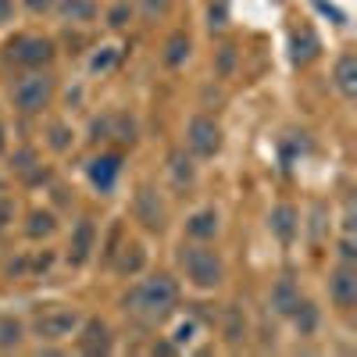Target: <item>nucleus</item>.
<instances>
[{"label": "nucleus", "mask_w": 357, "mask_h": 357, "mask_svg": "<svg viewBox=\"0 0 357 357\" xmlns=\"http://www.w3.org/2000/svg\"><path fill=\"white\" fill-rule=\"evenodd\" d=\"M175 304H178V286L165 272H154L151 279L136 282L122 296V311L132 314L139 325H146V329H158L165 318H172L175 314Z\"/></svg>", "instance_id": "obj_1"}, {"label": "nucleus", "mask_w": 357, "mask_h": 357, "mask_svg": "<svg viewBox=\"0 0 357 357\" xmlns=\"http://www.w3.org/2000/svg\"><path fill=\"white\" fill-rule=\"evenodd\" d=\"M178 261H183L186 279H190L197 289H218V286H222V279H225V264H222L218 250H211V247L190 243V247H183Z\"/></svg>", "instance_id": "obj_2"}, {"label": "nucleus", "mask_w": 357, "mask_h": 357, "mask_svg": "<svg viewBox=\"0 0 357 357\" xmlns=\"http://www.w3.org/2000/svg\"><path fill=\"white\" fill-rule=\"evenodd\" d=\"M11 97H15V107L22 114H40L50 104V97H54V79L47 72H29V75H22L15 82Z\"/></svg>", "instance_id": "obj_3"}, {"label": "nucleus", "mask_w": 357, "mask_h": 357, "mask_svg": "<svg viewBox=\"0 0 357 357\" xmlns=\"http://www.w3.org/2000/svg\"><path fill=\"white\" fill-rule=\"evenodd\" d=\"M8 54H11V61H18L25 68H43L54 61L57 43L50 36H15L8 43Z\"/></svg>", "instance_id": "obj_4"}, {"label": "nucleus", "mask_w": 357, "mask_h": 357, "mask_svg": "<svg viewBox=\"0 0 357 357\" xmlns=\"http://www.w3.org/2000/svg\"><path fill=\"white\" fill-rule=\"evenodd\" d=\"M186 146H190L193 158H215L222 151V129H218L215 118H207V114L190 118V126H186Z\"/></svg>", "instance_id": "obj_5"}, {"label": "nucleus", "mask_w": 357, "mask_h": 357, "mask_svg": "<svg viewBox=\"0 0 357 357\" xmlns=\"http://www.w3.org/2000/svg\"><path fill=\"white\" fill-rule=\"evenodd\" d=\"M79 325H82V314L79 311H72V307H50V311L36 314L33 333L40 340H68V336H75Z\"/></svg>", "instance_id": "obj_6"}, {"label": "nucleus", "mask_w": 357, "mask_h": 357, "mask_svg": "<svg viewBox=\"0 0 357 357\" xmlns=\"http://www.w3.org/2000/svg\"><path fill=\"white\" fill-rule=\"evenodd\" d=\"M132 215H136V222H139L146 232H165L168 211H165V204H161V197H158V190H154V186H146V183H143V186L136 190Z\"/></svg>", "instance_id": "obj_7"}, {"label": "nucleus", "mask_w": 357, "mask_h": 357, "mask_svg": "<svg viewBox=\"0 0 357 357\" xmlns=\"http://www.w3.org/2000/svg\"><path fill=\"white\" fill-rule=\"evenodd\" d=\"M329 296L340 311H350L357 307V264H347L340 261L329 275Z\"/></svg>", "instance_id": "obj_8"}, {"label": "nucleus", "mask_w": 357, "mask_h": 357, "mask_svg": "<svg viewBox=\"0 0 357 357\" xmlns=\"http://www.w3.org/2000/svg\"><path fill=\"white\" fill-rule=\"evenodd\" d=\"M75 343L82 354L89 357H100V354H111V329H107V321L104 318H86L79 329H75Z\"/></svg>", "instance_id": "obj_9"}, {"label": "nucleus", "mask_w": 357, "mask_h": 357, "mask_svg": "<svg viewBox=\"0 0 357 357\" xmlns=\"http://www.w3.org/2000/svg\"><path fill=\"white\" fill-rule=\"evenodd\" d=\"M118 175H122V154H97L89 161V183L97 193H111Z\"/></svg>", "instance_id": "obj_10"}, {"label": "nucleus", "mask_w": 357, "mask_h": 357, "mask_svg": "<svg viewBox=\"0 0 357 357\" xmlns=\"http://www.w3.org/2000/svg\"><path fill=\"white\" fill-rule=\"evenodd\" d=\"M318 54H321V40H318L314 29H311V25L293 29V36H289V57H293V65L307 68Z\"/></svg>", "instance_id": "obj_11"}, {"label": "nucleus", "mask_w": 357, "mask_h": 357, "mask_svg": "<svg viewBox=\"0 0 357 357\" xmlns=\"http://www.w3.org/2000/svg\"><path fill=\"white\" fill-rule=\"evenodd\" d=\"M333 82H336V89H340L343 100H357V54H354V50H343V54L336 57Z\"/></svg>", "instance_id": "obj_12"}, {"label": "nucleus", "mask_w": 357, "mask_h": 357, "mask_svg": "<svg viewBox=\"0 0 357 357\" xmlns=\"http://www.w3.org/2000/svg\"><path fill=\"white\" fill-rule=\"evenodd\" d=\"M268 229L275 232L279 243H293L296 229H301V215H296V207L293 204H279L275 211L268 215Z\"/></svg>", "instance_id": "obj_13"}, {"label": "nucleus", "mask_w": 357, "mask_h": 357, "mask_svg": "<svg viewBox=\"0 0 357 357\" xmlns=\"http://www.w3.org/2000/svg\"><path fill=\"white\" fill-rule=\"evenodd\" d=\"M93 243H97V225L89 222V218H82V222L75 225V232H72L68 261H72V264H86V261H89V250H93Z\"/></svg>", "instance_id": "obj_14"}, {"label": "nucleus", "mask_w": 357, "mask_h": 357, "mask_svg": "<svg viewBox=\"0 0 357 357\" xmlns=\"http://www.w3.org/2000/svg\"><path fill=\"white\" fill-rule=\"evenodd\" d=\"M186 236L197 240V243L215 240V236H218V211H215V207H200V211H193L186 218Z\"/></svg>", "instance_id": "obj_15"}, {"label": "nucleus", "mask_w": 357, "mask_h": 357, "mask_svg": "<svg viewBox=\"0 0 357 357\" xmlns=\"http://www.w3.org/2000/svg\"><path fill=\"white\" fill-rule=\"evenodd\" d=\"M11 172L18 178H25V183H40V178H47V172L40 165V154L33 151V146H18V151L11 154Z\"/></svg>", "instance_id": "obj_16"}, {"label": "nucleus", "mask_w": 357, "mask_h": 357, "mask_svg": "<svg viewBox=\"0 0 357 357\" xmlns=\"http://www.w3.org/2000/svg\"><path fill=\"white\" fill-rule=\"evenodd\" d=\"M57 18L68 22V25H89L97 18V0H57Z\"/></svg>", "instance_id": "obj_17"}, {"label": "nucleus", "mask_w": 357, "mask_h": 357, "mask_svg": "<svg viewBox=\"0 0 357 357\" xmlns=\"http://www.w3.org/2000/svg\"><path fill=\"white\" fill-rule=\"evenodd\" d=\"M296 304H301V289H296V282H293L289 275H282V279L272 286V311L282 314V318H289Z\"/></svg>", "instance_id": "obj_18"}, {"label": "nucleus", "mask_w": 357, "mask_h": 357, "mask_svg": "<svg viewBox=\"0 0 357 357\" xmlns=\"http://www.w3.org/2000/svg\"><path fill=\"white\" fill-rule=\"evenodd\" d=\"M143 264H146L143 243H126L122 250H114V272H118V275L132 279L136 272H143Z\"/></svg>", "instance_id": "obj_19"}, {"label": "nucleus", "mask_w": 357, "mask_h": 357, "mask_svg": "<svg viewBox=\"0 0 357 357\" xmlns=\"http://www.w3.org/2000/svg\"><path fill=\"white\" fill-rule=\"evenodd\" d=\"M168 172H172L175 190H190V186H193V178H197L193 158H190L186 151H172V154H168Z\"/></svg>", "instance_id": "obj_20"}, {"label": "nucleus", "mask_w": 357, "mask_h": 357, "mask_svg": "<svg viewBox=\"0 0 357 357\" xmlns=\"http://www.w3.org/2000/svg\"><path fill=\"white\" fill-rule=\"evenodd\" d=\"M190 50H193V43H190V33H186V29H175V33L165 40V65H168V68L186 65Z\"/></svg>", "instance_id": "obj_21"}, {"label": "nucleus", "mask_w": 357, "mask_h": 357, "mask_svg": "<svg viewBox=\"0 0 357 357\" xmlns=\"http://www.w3.org/2000/svg\"><path fill=\"white\" fill-rule=\"evenodd\" d=\"M222 333H225L229 347H240V343L247 340V318H243V311L236 307V304H229V311H225V325H222Z\"/></svg>", "instance_id": "obj_22"}, {"label": "nucleus", "mask_w": 357, "mask_h": 357, "mask_svg": "<svg viewBox=\"0 0 357 357\" xmlns=\"http://www.w3.org/2000/svg\"><path fill=\"white\" fill-rule=\"evenodd\" d=\"M289 318H293V325H296V333H301V336H314L318 333V307L311 301H301L293 307Z\"/></svg>", "instance_id": "obj_23"}, {"label": "nucleus", "mask_w": 357, "mask_h": 357, "mask_svg": "<svg viewBox=\"0 0 357 357\" xmlns=\"http://www.w3.org/2000/svg\"><path fill=\"white\" fill-rule=\"evenodd\" d=\"M25 232H29V240H47V236H54L57 232L54 211H33L25 222Z\"/></svg>", "instance_id": "obj_24"}, {"label": "nucleus", "mask_w": 357, "mask_h": 357, "mask_svg": "<svg viewBox=\"0 0 357 357\" xmlns=\"http://www.w3.org/2000/svg\"><path fill=\"white\" fill-rule=\"evenodd\" d=\"M22 336H25L22 321L15 314H0V350H18Z\"/></svg>", "instance_id": "obj_25"}, {"label": "nucleus", "mask_w": 357, "mask_h": 357, "mask_svg": "<svg viewBox=\"0 0 357 357\" xmlns=\"http://www.w3.org/2000/svg\"><path fill=\"white\" fill-rule=\"evenodd\" d=\"M47 143H50V151H57V154H65V151H72V143H75V132L65 126V122H54L50 129H47Z\"/></svg>", "instance_id": "obj_26"}, {"label": "nucleus", "mask_w": 357, "mask_h": 357, "mask_svg": "<svg viewBox=\"0 0 357 357\" xmlns=\"http://www.w3.org/2000/svg\"><path fill=\"white\" fill-rule=\"evenodd\" d=\"M197 333H200V321H197V318H183V321L175 325V333H172L168 340L175 343V350H183V347H190V343L197 340Z\"/></svg>", "instance_id": "obj_27"}, {"label": "nucleus", "mask_w": 357, "mask_h": 357, "mask_svg": "<svg viewBox=\"0 0 357 357\" xmlns=\"http://www.w3.org/2000/svg\"><path fill=\"white\" fill-rule=\"evenodd\" d=\"M111 139L136 143V122H132L129 114H111Z\"/></svg>", "instance_id": "obj_28"}, {"label": "nucleus", "mask_w": 357, "mask_h": 357, "mask_svg": "<svg viewBox=\"0 0 357 357\" xmlns=\"http://www.w3.org/2000/svg\"><path fill=\"white\" fill-rule=\"evenodd\" d=\"M132 15H136V8L129 4V0H114V4L107 8V25L111 29H126L132 22Z\"/></svg>", "instance_id": "obj_29"}, {"label": "nucleus", "mask_w": 357, "mask_h": 357, "mask_svg": "<svg viewBox=\"0 0 357 357\" xmlns=\"http://www.w3.org/2000/svg\"><path fill=\"white\" fill-rule=\"evenodd\" d=\"M232 68H236V47L225 43V47H218V54H215V75H218V79H229Z\"/></svg>", "instance_id": "obj_30"}, {"label": "nucleus", "mask_w": 357, "mask_h": 357, "mask_svg": "<svg viewBox=\"0 0 357 357\" xmlns=\"http://www.w3.org/2000/svg\"><path fill=\"white\" fill-rule=\"evenodd\" d=\"M114 61H118V50H114V47H100V50L93 54V61H89V72H93V75L111 72V68H114Z\"/></svg>", "instance_id": "obj_31"}, {"label": "nucleus", "mask_w": 357, "mask_h": 357, "mask_svg": "<svg viewBox=\"0 0 357 357\" xmlns=\"http://www.w3.org/2000/svg\"><path fill=\"white\" fill-rule=\"evenodd\" d=\"M225 25H229V8H225V0H215V4L207 8V29H211V33H222Z\"/></svg>", "instance_id": "obj_32"}, {"label": "nucleus", "mask_w": 357, "mask_h": 357, "mask_svg": "<svg viewBox=\"0 0 357 357\" xmlns=\"http://www.w3.org/2000/svg\"><path fill=\"white\" fill-rule=\"evenodd\" d=\"M139 11H143L146 22H158L172 11V0H139Z\"/></svg>", "instance_id": "obj_33"}, {"label": "nucleus", "mask_w": 357, "mask_h": 357, "mask_svg": "<svg viewBox=\"0 0 357 357\" xmlns=\"http://www.w3.org/2000/svg\"><path fill=\"white\" fill-rule=\"evenodd\" d=\"M89 139H93V143H104V139H111V114H104V118H93V126H89Z\"/></svg>", "instance_id": "obj_34"}, {"label": "nucleus", "mask_w": 357, "mask_h": 357, "mask_svg": "<svg viewBox=\"0 0 357 357\" xmlns=\"http://www.w3.org/2000/svg\"><path fill=\"white\" fill-rule=\"evenodd\" d=\"M340 261H347V264L357 261V236H347L343 232V240H340Z\"/></svg>", "instance_id": "obj_35"}, {"label": "nucleus", "mask_w": 357, "mask_h": 357, "mask_svg": "<svg viewBox=\"0 0 357 357\" xmlns=\"http://www.w3.org/2000/svg\"><path fill=\"white\" fill-rule=\"evenodd\" d=\"M11 218H15V204H11L8 197H0V229H8Z\"/></svg>", "instance_id": "obj_36"}, {"label": "nucleus", "mask_w": 357, "mask_h": 357, "mask_svg": "<svg viewBox=\"0 0 357 357\" xmlns=\"http://www.w3.org/2000/svg\"><path fill=\"white\" fill-rule=\"evenodd\" d=\"M314 8H318V11H325V15H329V18H336V25H347L343 11H336L333 4H325V0H314Z\"/></svg>", "instance_id": "obj_37"}, {"label": "nucleus", "mask_w": 357, "mask_h": 357, "mask_svg": "<svg viewBox=\"0 0 357 357\" xmlns=\"http://www.w3.org/2000/svg\"><path fill=\"white\" fill-rule=\"evenodd\" d=\"M25 8L33 11V15H47L54 8V0H25Z\"/></svg>", "instance_id": "obj_38"}, {"label": "nucleus", "mask_w": 357, "mask_h": 357, "mask_svg": "<svg viewBox=\"0 0 357 357\" xmlns=\"http://www.w3.org/2000/svg\"><path fill=\"white\" fill-rule=\"evenodd\" d=\"M321 215H325V207L314 204V222H311V240H321Z\"/></svg>", "instance_id": "obj_39"}, {"label": "nucleus", "mask_w": 357, "mask_h": 357, "mask_svg": "<svg viewBox=\"0 0 357 357\" xmlns=\"http://www.w3.org/2000/svg\"><path fill=\"white\" fill-rule=\"evenodd\" d=\"M154 354H161V357H165V354H175V343H172V340H158V343H154Z\"/></svg>", "instance_id": "obj_40"}, {"label": "nucleus", "mask_w": 357, "mask_h": 357, "mask_svg": "<svg viewBox=\"0 0 357 357\" xmlns=\"http://www.w3.org/2000/svg\"><path fill=\"white\" fill-rule=\"evenodd\" d=\"M11 15H15V4L11 0H0V22H11Z\"/></svg>", "instance_id": "obj_41"}, {"label": "nucleus", "mask_w": 357, "mask_h": 357, "mask_svg": "<svg viewBox=\"0 0 357 357\" xmlns=\"http://www.w3.org/2000/svg\"><path fill=\"white\" fill-rule=\"evenodd\" d=\"M8 151V139H4V122H0V154Z\"/></svg>", "instance_id": "obj_42"}]
</instances>
